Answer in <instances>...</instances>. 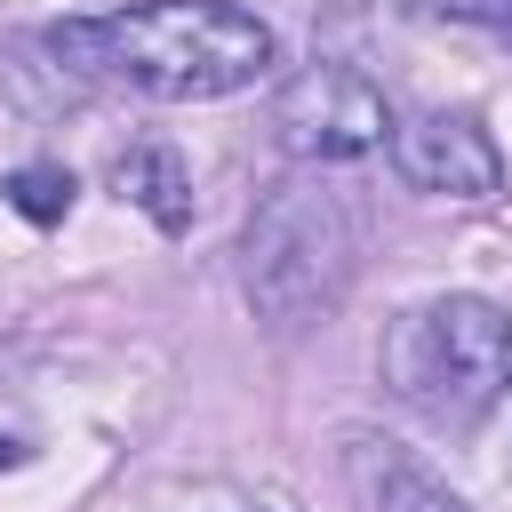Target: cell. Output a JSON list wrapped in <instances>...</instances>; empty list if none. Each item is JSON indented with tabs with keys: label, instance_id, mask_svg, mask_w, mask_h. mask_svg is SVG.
<instances>
[{
	"label": "cell",
	"instance_id": "obj_1",
	"mask_svg": "<svg viewBox=\"0 0 512 512\" xmlns=\"http://www.w3.org/2000/svg\"><path fill=\"white\" fill-rule=\"evenodd\" d=\"M48 56L88 80L160 96V104H208V96L264 80L272 32L232 0H136L112 16L48 24Z\"/></svg>",
	"mask_w": 512,
	"mask_h": 512
},
{
	"label": "cell",
	"instance_id": "obj_2",
	"mask_svg": "<svg viewBox=\"0 0 512 512\" xmlns=\"http://www.w3.org/2000/svg\"><path fill=\"white\" fill-rule=\"evenodd\" d=\"M360 264V224L336 184L320 176H280L240 240V288L272 328H312L344 304Z\"/></svg>",
	"mask_w": 512,
	"mask_h": 512
},
{
	"label": "cell",
	"instance_id": "obj_3",
	"mask_svg": "<svg viewBox=\"0 0 512 512\" xmlns=\"http://www.w3.org/2000/svg\"><path fill=\"white\" fill-rule=\"evenodd\" d=\"M512 376V328L488 296H432L384 328V384L440 432H472Z\"/></svg>",
	"mask_w": 512,
	"mask_h": 512
},
{
	"label": "cell",
	"instance_id": "obj_4",
	"mask_svg": "<svg viewBox=\"0 0 512 512\" xmlns=\"http://www.w3.org/2000/svg\"><path fill=\"white\" fill-rule=\"evenodd\" d=\"M384 128H392L384 88L360 80L352 64H304V72L272 96V136H280V152L304 160V168L360 160V152L384 144Z\"/></svg>",
	"mask_w": 512,
	"mask_h": 512
},
{
	"label": "cell",
	"instance_id": "obj_5",
	"mask_svg": "<svg viewBox=\"0 0 512 512\" xmlns=\"http://www.w3.org/2000/svg\"><path fill=\"white\" fill-rule=\"evenodd\" d=\"M392 160L416 192H440V200H488L504 184V152L488 144V128L472 112H416L392 128Z\"/></svg>",
	"mask_w": 512,
	"mask_h": 512
},
{
	"label": "cell",
	"instance_id": "obj_6",
	"mask_svg": "<svg viewBox=\"0 0 512 512\" xmlns=\"http://www.w3.org/2000/svg\"><path fill=\"white\" fill-rule=\"evenodd\" d=\"M344 472H352V496H360V512H464L456 504V488L432 472V464H416L408 448H392V440H352L344 448Z\"/></svg>",
	"mask_w": 512,
	"mask_h": 512
},
{
	"label": "cell",
	"instance_id": "obj_7",
	"mask_svg": "<svg viewBox=\"0 0 512 512\" xmlns=\"http://www.w3.org/2000/svg\"><path fill=\"white\" fill-rule=\"evenodd\" d=\"M112 192L128 208H144L160 232H184L192 224V168H184L176 144H128L112 160Z\"/></svg>",
	"mask_w": 512,
	"mask_h": 512
},
{
	"label": "cell",
	"instance_id": "obj_8",
	"mask_svg": "<svg viewBox=\"0 0 512 512\" xmlns=\"http://www.w3.org/2000/svg\"><path fill=\"white\" fill-rule=\"evenodd\" d=\"M8 208H16L24 224H64V208H72V168H56V160L16 168V176H8Z\"/></svg>",
	"mask_w": 512,
	"mask_h": 512
},
{
	"label": "cell",
	"instance_id": "obj_9",
	"mask_svg": "<svg viewBox=\"0 0 512 512\" xmlns=\"http://www.w3.org/2000/svg\"><path fill=\"white\" fill-rule=\"evenodd\" d=\"M408 16H448V24H472V32L512 40V0H408Z\"/></svg>",
	"mask_w": 512,
	"mask_h": 512
},
{
	"label": "cell",
	"instance_id": "obj_10",
	"mask_svg": "<svg viewBox=\"0 0 512 512\" xmlns=\"http://www.w3.org/2000/svg\"><path fill=\"white\" fill-rule=\"evenodd\" d=\"M16 464H24V448H16V440H0V472H16Z\"/></svg>",
	"mask_w": 512,
	"mask_h": 512
}]
</instances>
